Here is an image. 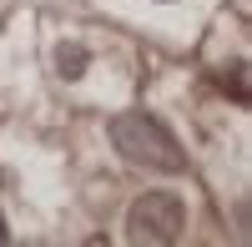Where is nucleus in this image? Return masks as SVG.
I'll return each instance as SVG.
<instances>
[{"instance_id": "obj_2", "label": "nucleus", "mask_w": 252, "mask_h": 247, "mask_svg": "<svg viewBox=\"0 0 252 247\" xmlns=\"http://www.w3.org/2000/svg\"><path fill=\"white\" fill-rule=\"evenodd\" d=\"M126 227H131L136 242H172L187 227V212H182V202L172 192H146L141 202H131Z\"/></svg>"}, {"instance_id": "obj_1", "label": "nucleus", "mask_w": 252, "mask_h": 247, "mask_svg": "<svg viewBox=\"0 0 252 247\" xmlns=\"http://www.w3.org/2000/svg\"><path fill=\"white\" fill-rule=\"evenodd\" d=\"M111 141L121 147L126 161H136V167L182 172V147L172 141V131H166L157 116H146V111H126V116H116V121H111Z\"/></svg>"}, {"instance_id": "obj_4", "label": "nucleus", "mask_w": 252, "mask_h": 247, "mask_svg": "<svg viewBox=\"0 0 252 247\" xmlns=\"http://www.w3.org/2000/svg\"><path fill=\"white\" fill-rule=\"evenodd\" d=\"M0 242H5V222H0Z\"/></svg>"}, {"instance_id": "obj_3", "label": "nucleus", "mask_w": 252, "mask_h": 247, "mask_svg": "<svg viewBox=\"0 0 252 247\" xmlns=\"http://www.w3.org/2000/svg\"><path fill=\"white\" fill-rule=\"evenodd\" d=\"M56 71L66 76V81H76L81 71H86V51H81V46H61L56 51Z\"/></svg>"}]
</instances>
